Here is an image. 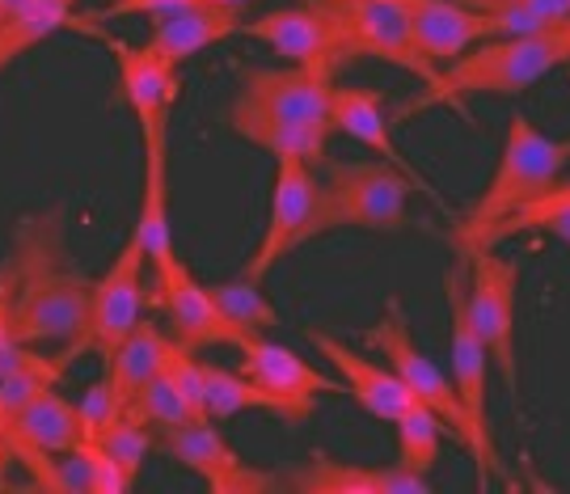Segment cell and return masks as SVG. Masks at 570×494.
Instances as JSON below:
<instances>
[{
  "instance_id": "4dcf8cb0",
  "label": "cell",
  "mask_w": 570,
  "mask_h": 494,
  "mask_svg": "<svg viewBox=\"0 0 570 494\" xmlns=\"http://www.w3.org/2000/svg\"><path fill=\"white\" fill-rule=\"evenodd\" d=\"M567 207H570V182H562V178H558V182H553L550 190L541 195V199H532L529 207L511 211L508 220H499V225L490 228L487 237L478 241V249H482V246H494V241H503V237H515V233H529V228H541L546 220H550V216H558V211H567ZM465 254H469V249H465Z\"/></svg>"
},
{
  "instance_id": "83f0119b",
  "label": "cell",
  "mask_w": 570,
  "mask_h": 494,
  "mask_svg": "<svg viewBox=\"0 0 570 494\" xmlns=\"http://www.w3.org/2000/svg\"><path fill=\"white\" fill-rule=\"evenodd\" d=\"M393 427H397V465H406L414 474H431L440 461V444H444L449 423L431 411L428 402H414Z\"/></svg>"
},
{
  "instance_id": "ab89813d",
  "label": "cell",
  "mask_w": 570,
  "mask_h": 494,
  "mask_svg": "<svg viewBox=\"0 0 570 494\" xmlns=\"http://www.w3.org/2000/svg\"><path fill=\"white\" fill-rule=\"evenodd\" d=\"M207 4H237V9H245V4H254V0H207Z\"/></svg>"
},
{
  "instance_id": "e0dca14e",
  "label": "cell",
  "mask_w": 570,
  "mask_h": 494,
  "mask_svg": "<svg viewBox=\"0 0 570 494\" xmlns=\"http://www.w3.org/2000/svg\"><path fill=\"white\" fill-rule=\"evenodd\" d=\"M308 343L322 350L334 368L343 372L346 393H351V397H355V406H360L364 414H372V418H381V423H397V418L419 402L397 372L372 364V359H364L360 350H351L346 343H338V338H330V334H322V329H308Z\"/></svg>"
},
{
  "instance_id": "f546056e",
  "label": "cell",
  "mask_w": 570,
  "mask_h": 494,
  "mask_svg": "<svg viewBox=\"0 0 570 494\" xmlns=\"http://www.w3.org/2000/svg\"><path fill=\"white\" fill-rule=\"evenodd\" d=\"M216 305L225 313L233 326L242 334H266V329L279 326V313L266 300V292L258 288V279L249 275H237V279H225V284H207Z\"/></svg>"
},
{
  "instance_id": "484cf974",
  "label": "cell",
  "mask_w": 570,
  "mask_h": 494,
  "mask_svg": "<svg viewBox=\"0 0 570 494\" xmlns=\"http://www.w3.org/2000/svg\"><path fill=\"white\" fill-rule=\"evenodd\" d=\"M169 350H174V338L161 334L153 322H140V326L122 338V347L106 359V376L115 381L122 406H127V402H131V397H136V393L157 376V372H165Z\"/></svg>"
},
{
  "instance_id": "f35d334b",
  "label": "cell",
  "mask_w": 570,
  "mask_h": 494,
  "mask_svg": "<svg viewBox=\"0 0 570 494\" xmlns=\"http://www.w3.org/2000/svg\"><path fill=\"white\" fill-rule=\"evenodd\" d=\"M26 4H30V0H0V18H4V21L18 18V13L26 9Z\"/></svg>"
},
{
  "instance_id": "277c9868",
  "label": "cell",
  "mask_w": 570,
  "mask_h": 494,
  "mask_svg": "<svg viewBox=\"0 0 570 494\" xmlns=\"http://www.w3.org/2000/svg\"><path fill=\"white\" fill-rule=\"evenodd\" d=\"M334 233L330 220L326 186L317 178V165L301 161V157H284L275 161V195H271V216H266L263 241L254 249V258L245 263L242 275L263 284L275 263H284L292 249L308 246L313 237Z\"/></svg>"
},
{
  "instance_id": "3957f363",
  "label": "cell",
  "mask_w": 570,
  "mask_h": 494,
  "mask_svg": "<svg viewBox=\"0 0 570 494\" xmlns=\"http://www.w3.org/2000/svg\"><path fill=\"white\" fill-rule=\"evenodd\" d=\"M570 165V140H550L546 131L537 127L515 110L508 119V136H503V152H499V165H494V178L482 190L478 207L469 211V220L456 228V246L461 254L465 249H478V241L487 237L499 220H508L511 211L529 207L532 199H541Z\"/></svg>"
},
{
  "instance_id": "603a6c76",
  "label": "cell",
  "mask_w": 570,
  "mask_h": 494,
  "mask_svg": "<svg viewBox=\"0 0 570 494\" xmlns=\"http://www.w3.org/2000/svg\"><path fill=\"white\" fill-rule=\"evenodd\" d=\"M169 140H157V145H144V199H140V216H136V237L144 241V254H148V267L153 275H161L178 249H174V233H169Z\"/></svg>"
},
{
  "instance_id": "2e32d148",
  "label": "cell",
  "mask_w": 570,
  "mask_h": 494,
  "mask_svg": "<svg viewBox=\"0 0 570 494\" xmlns=\"http://www.w3.org/2000/svg\"><path fill=\"white\" fill-rule=\"evenodd\" d=\"M330 124H334V131H343V136H351L355 145L372 148L381 161L397 165L402 174H406L410 182H414V190H423L431 204L440 207V211H449V204H444V195L435 190V186L414 169V165L402 157V148L393 145V136H389V119H385V98L376 93V89H360V85H334V102H330Z\"/></svg>"
},
{
  "instance_id": "7402d4cb",
  "label": "cell",
  "mask_w": 570,
  "mask_h": 494,
  "mask_svg": "<svg viewBox=\"0 0 570 494\" xmlns=\"http://www.w3.org/2000/svg\"><path fill=\"white\" fill-rule=\"evenodd\" d=\"M228 127H233V136H242L245 145L271 152L275 161L301 157V161H308V165L326 161L330 131H334L330 124H287V119H275V115H266V110H254V106L237 102V98L228 106Z\"/></svg>"
},
{
  "instance_id": "8d00e7d4",
  "label": "cell",
  "mask_w": 570,
  "mask_h": 494,
  "mask_svg": "<svg viewBox=\"0 0 570 494\" xmlns=\"http://www.w3.org/2000/svg\"><path fill=\"white\" fill-rule=\"evenodd\" d=\"M461 4L478 9V13L503 9V4H520V9L537 13V18L546 21V26H567V21H570V0H461Z\"/></svg>"
},
{
  "instance_id": "8992f818",
  "label": "cell",
  "mask_w": 570,
  "mask_h": 494,
  "mask_svg": "<svg viewBox=\"0 0 570 494\" xmlns=\"http://www.w3.org/2000/svg\"><path fill=\"white\" fill-rule=\"evenodd\" d=\"M334 228L402 233L410 228V178L389 161H326L322 174Z\"/></svg>"
},
{
  "instance_id": "7a4b0ae2",
  "label": "cell",
  "mask_w": 570,
  "mask_h": 494,
  "mask_svg": "<svg viewBox=\"0 0 570 494\" xmlns=\"http://www.w3.org/2000/svg\"><path fill=\"white\" fill-rule=\"evenodd\" d=\"M570 63V21L541 34H511V39H487L469 47L465 56L440 68V85L419 106L449 102L461 106L465 93H499L520 98L524 89L550 77L553 68Z\"/></svg>"
},
{
  "instance_id": "b9f144b4",
  "label": "cell",
  "mask_w": 570,
  "mask_h": 494,
  "mask_svg": "<svg viewBox=\"0 0 570 494\" xmlns=\"http://www.w3.org/2000/svg\"><path fill=\"white\" fill-rule=\"evenodd\" d=\"M313 4H330V9H338V4H346V0H313Z\"/></svg>"
},
{
  "instance_id": "e575fe53",
  "label": "cell",
  "mask_w": 570,
  "mask_h": 494,
  "mask_svg": "<svg viewBox=\"0 0 570 494\" xmlns=\"http://www.w3.org/2000/svg\"><path fill=\"white\" fill-rule=\"evenodd\" d=\"M85 448H89V470H94V494H127L136 486V482L127 477V470L106 453L98 439H85Z\"/></svg>"
},
{
  "instance_id": "74e56055",
  "label": "cell",
  "mask_w": 570,
  "mask_h": 494,
  "mask_svg": "<svg viewBox=\"0 0 570 494\" xmlns=\"http://www.w3.org/2000/svg\"><path fill=\"white\" fill-rule=\"evenodd\" d=\"M541 228H546V233H553V237H558V241L570 249V207H567V211H558V216H550V220H546Z\"/></svg>"
},
{
  "instance_id": "8fae6325",
  "label": "cell",
  "mask_w": 570,
  "mask_h": 494,
  "mask_svg": "<svg viewBox=\"0 0 570 494\" xmlns=\"http://www.w3.org/2000/svg\"><path fill=\"white\" fill-rule=\"evenodd\" d=\"M153 305L169 322V338L190 350L204 347H242L249 334L228 322L207 284H199L183 258H174L161 275H153Z\"/></svg>"
},
{
  "instance_id": "9a60e30c",
  "label": "cell",
  "mask_w": 570,
  "mask_h": 494,
  "mask_svg": "<svg viewBox=\"0 0 570 494\" xmlns=\"http://www.w3.org/2000/svg\"><path fill=\"white\" fill-rule=\"evenodd\" d=\"M161 448L174 456L178 465H186L190 474L204 477L212 494H266L279 486V477L245 465L242 456L228 448V439L220 435V427H212V418L165 432Z\"/></svg>"
},
{
  "instance_id": "5bb4252c",
  "label": "cell",
  "mask_w": 570,
  "mask_h": 494,
  "mask_svg": "<svg viewBox=\"0 0 570 494\" xmlns=\"http://www.w3.org/2000/svg\"><path fill=\"white\" fill-rule=\"evenodd\" d=\"M237 102L266 110L275 119H287V124H330L334 77L305 68V63L249 68V72H242V85H237Z\"/></svg>"
},
{
  "instance_id": "44dd1931",
  "label": "cell",
  "mask_w": 570,
  "mask_h": 494,
  "mask_svg": "<svg viewBox=\"0 0 570 494\" xmlns=\"http://www.w3.org/2000/svg\"><path fill=\"white\" fill-rule=\"evenodd\" d=\"M237 350H242L245 376L258 381V385L271 393H284V397H296V402H313L317 393H343V385H338L334 376L305 364L292 347L271 343L266 334H249Z\"/></svg>"
},
{
  "instance_id": "ac0fdd59",
  "label": "cell",
  "mask_w": 570,
  "mask_h": 494,
  "mask_svg": "<svg viewBox=\"0 0 570 494\" xmlns=\"http://www.w3.org/2000/svg\"><path fill=\"white\" fill-rule=\"evenodd\" d=\"M410 21H414V39L423 47L435 68L465 56L469 47L487 39H499V21L490 13H478L461 0H402Z\"/></svg>"
},
{
  "instance_id": "ba28073f",
  "label": "cell",
  "mask_w": 570,
  "mask_h": 494,
  "mask_svg": "<svg viewBox=\"0 0 570 494\" xmlns=\"http://www.w3.org/2000/svg\"><path fill=\"white\" fill-rule=\"evenodd\" d=\"M469 313L490 350V364L503 372L511 397L520 393V368H515V263L490 254V246L469 249Z\"/></svg>"
},
{
  "instance_id": "d590c367",
  "label": "cell",
  "mask_w": 570,
  "mask_h": 494,
  "mask_svg": "<svg viewBox=\"0 0 570 494\" xmlns=\"http://www.w3.org/2000/svg\"><path fill=\"white\" fill-rule=\"evenodd\" d=\"M190 4H207V0H106L102 18H89V21L127 18V13H144L148 21H157V18H169V13H178V9H190Z\"/></svg>"
},
{
  "instance_id": "7c38bea8",
  "label": "cell",
  "mask_w": 570,
  "mask_h": 494,
  "mask_svg": "<svg viewBox=\"0 0 570 494\" xmlns=\"http://www.w3.org/2000/svg\"><path fill=\"white\" fill-rule=\"evenodd\" d=\"M338 13L346 18L355 56H372V60L402 68V72H414L431 89L440 85V68L423 56V47L414 39V21H410L402 0H346V4H338Z\"/></svg>"
},
{
  "instance_id": "1f68e13d",
  "label": "cell",
  "mask_w": 570,
  "mask_h": 494,
  "mask_svg": "<svg viewBox=\"0 0 570 494\" xmlns=\"http://www.w3.org/2000/svg\"><path fill=\"white\" fill-rule=\"evenodd\" d=\"M77 414H81V432L85 439H102L115 423H119L122 414H127V406H122L119 389H115V381L110 376H98L89 389L81 393V402H77Z\"/></svg>"
},
{
  "instance_id": "d4e9b609",
  "label": "cell",
  "mask_w": 570,
  "mask_h": 494,
  "mask_svg": "<svg viewBox=\"0 0 570 494\" xmlns=\"http://www.w3.org/2000/svg\"><path fill=\"white\" fill-rule=\"evenodd\" d=\"M207 376V411L212 418H233V414L245 411H271L279 418H292V423H305L313 414V402H296V397H284V393H271L263 389L258 381H249L245 372H228L216 368V364H204Z\"/></svg>"
},
{
  "instance_id": "4fadbf2b",
  "label": "cell",
  "mask_w": 570,
  "mask_h": 494,
  "mask_svg": "<svg viewBox=\"0 0 570 494\" xmlns=\"http://www.w3.org/2000/svg\"><path fill=\"white\" fill-rule=\"evenodd\" d=\"M106 47L115 51L122 102L131 106V115L140 124V140L144 145L169 140V110H174L178 93H183L178 63L157 56L153 47H131V42L119 39H106Z\"/></svg>"
},
{
  "instance_id": "d6a6232c",
  "label": "cell",
  "mask_w": 570,
  "mask_h": 494,
  "mask_svg": "<svg viewBox=\"0 0 570 494\" xmlns=\"http://www.w3.org/2000/svg\"><path fill=\"white\" fill-rule=\"evenodd\" d=\"M98 444H102L106 453L115 456L122 470H127V477L136 482L140 470H144V461H148V448H153V432H148L144 423H136V418H127V414H122L119 423H115Z\"/></svg>"
},
{
  "instance_id": "cb8c5ba5",
  "label": "cell",
  "mask_w": 570,
  "mask_h": 494,
  "mask_svg": "<svg viewBox=\"0 0 570 494\" xmlns=\"http://www.w3.org/2000/svg\"><path fill=\"white\" fill-rule=\"evenodd\" d=\"M81 444H85L81 414H77V406L56 389H47L42 397H35V402L9 423V432H4V453H9V448H42V453L63 456V453H72V448H81Z\"/></svg>"
},
{
  "instance_id": "ffe728a7",
  "label": "cell",
  "mask_w": 570,
  "mask_h": 494,
  "mask_svg": "<svg viewBox=\"0 0 570 494\" xmlns=\"http://www.w3.org/2000/svg\"><path fill=\"white\" fill-rule=\"evenodd\" d=\"M242 26H245V13L237 4H190V9H178L169 18L153 21L148 47L183 68L190 56H199L207 47L225 42L228 34H242Z\"/></svg>"
},
{
  "instance_id": "30bf717a",
  "label": "cell",
  "mask_w": 570,
  "mask_h": 494,
  "mask_svg": "<svg viewBox=\"0 0 570 494\" xmlns=\"http://www.w3.org/2000/svg\"><path fill=\"white\" fill-rule=\"evenodd\" d=\"M364 343L385 355L389 368L406 381L410 393H414L419 402H428L431 411L449 423V432L456 435V444L465 448L469 423H465V406H461V397H456V385L440 372L435 359H428V355L419 350V343H414V334H410V326H406V313H402L397 300H389L385 317L367 329Z\"/></svg>"
},
{
  "instance_id": "9c48e42d",
  "label": "cell",
  "mask_w": 570,
  "mask_h": 494,
  "mask_svg": "<svg viewBox=\"0 0 570 494\" xmlns=\"http://www.w3.org/2000/svg\"><path fill=\"white\" fill-rule=\"evenodd\" d=\"M144 267L148 254L144 241L131 233L127 246L119 249V258L110 263L102 279H94V300H89V326H85L77 355L81 350H98L102 359H110L122 347V338L140 326L144 313Z\"/></svg>"
},
{
  "instance_id": "6da1fadb",
  "label": "cell",
  "mask_w": 570,
  "mask_h": 494,
  "mask_svg": "<svg viewBox=\"0 0 570 494\" xmlns=\"http://www.w3.org/2000/svg\"><path fill=\"white\" fill-rule=\"evenodd\" d=\"M13 270H18V292H13V329L26 347L39 343H68L63 355H56L63 368L77 359L85 326H89V300H94V279L63 267V228L60 211L42 216H21L13 233Z\"/></svg>"
},
{
  "instance_id": "7bdbcfd3",
  "label": "cell",
  "mask_w": 570,
  "mask_h": 494,
  "mask_svg": "<svg viewBox=\"0 0 570 494\" xmlns=\"http://www.w3.org/2000/svg\"><path fill=\"white\" fill-rule=\"evenodd\" d=\"M0 21H4V18H0Z\"/></svg>"
},
{
  "instance_id": "52a82bcc",
  "label": "cell",
  "mask_w": 570,
  "mask_h": 494,
  "mask_svg": "<svg viewBox=\"0 0 570 494\" xmlns=\"http://www.w3.org/2000/svg\"><path fill=\"white\" fill-rule=\"evenodd\" d=\"M242 34L266 42L275 56H284L287 63H305L317 72H338L343 63L360 60L351 47V30L346 18L330 4H292V9H271L263 18L245 21Z\"/></svg>"
},
{
  "instance_id": "d6986e66",
  "label": "cell",
  "mask_w": 570,
  "mask_h": 494,
  "mask_svg": "<svg viewBox=\"0 0 570 494\" xmlns=\"http://www.w3.org/2000/svg\"><path fill=\"white\" fill-rule=\"evenodd\" d=\"M287 486L301 494H428V474H414L406 465H389V470H360L334 456H313L305 470L287 477Z\"/></svg>"
},
{
  "instance_id": "4316f807",
  "label": "cell",
  "mask_w": 570,
  "mask_h": 494,
  "mask_svg": "<svg viewBox=\"0 0 570 494\" xmlns=\"http://www.w3.org/2000/svg\"><path fill=\"white\" fill-rule=\"evenodd\" d=\"M77 0H30L18 18L0 21V72L18 60L21 51L39 47L42 39H51L56 30H68L77 13H72Z\"/></svg>"
},
{
  "instance_id": "f1b7e54d",
  "label": "cell",
  "mask_w": 570,
  "mask_h": 494,
  "mask_svg": "<svg viewBox=\"0 0 570 494\" xmlns=\"http://www.w3.org/2000/svg\"><path fill=\"white\" fill-rule=\"evenodd\" d=\"M127 418H136V423H144L148 432H157V435L174 432V427H186V423H199L169 372H157V376L127 402Z\"/></svg>"
},
{
  "instance_id": "5b68a950",
  "label": "cell",
  "mask_w": 570,
  "mask_h": 494,
  "mask_svg": "<svg viewBox=\"0 0 570 494\" xmlns=\"http://www.w3.org/2000/svg\"><path fill=\"white\" fill-rule=\"evenodd\" d=\"M444 296H449V326H452V385L465 406V453L478 465V486L487 491L490 474L499 465L494 456V439H490L487 423V372H490V350L482 334L473 326L469 313V275L465 267H449L444 275Z\"/></svg>"
},
{
  "instance_id": "836d02e7",
  "label": "cell",
  "mask_w": 570,
  "mask_h": 494,
  "mask_svg": "<svg viewBox=\"0 0 570 494\" xmlns=\"http://www.w3.org/2000/svg\"><path fill=\"white\" fill-rule=\"evenodd\" d=\"M13 292H18V270H13V258H4L0 263V376H9L30 355V347L13 329Z\"/></svg>"
},
{
  "instance_id": "60d3db41",
  "label": "cell",
  "mask_w": 570,
  "mask_h": 494,
  "mask_svg": "<svg viewBox=\"0 0 570 494\" xmlns=\"http://www.w3.org/2000/svg\"><path fill=\"white\" fill-rule=\"evenodd\" d=\"M4 432H9V418H4V411H0V448H4Z\"/></svg>"
}]
</instances>
